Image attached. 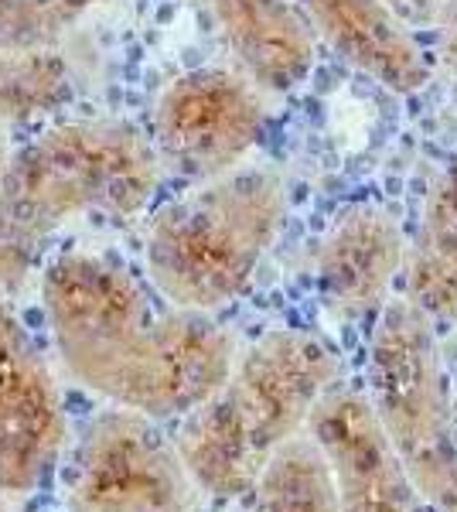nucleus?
<instances>
[{"mask_svg":"<svg viewBox=\"0 0 457 512\" xmlns=\"http://www.w3.org/2000/svg\"><path fill=\"white\" fill-rule=\"evenodd\" d=\"M65 369L116 407L185 417L219 390L236 342L205 311H157L140 280L110 256L69 250L41 280Z\"/></svg>","mask_w":457,"mask_h":512,"instance_id":"nucleus-1","label":"nucleus"},{"mask_svg":"<svg viewBox=\"0 0 457 512\" xmlns=\"http://www.w3.org/2000/svg\"><path fill=\"white\" fill-rule=\"evenodd\" d=\"M338 355L311 332L277 328L232 359L219 390L188 410L174 437L198 492L243 499L256 472L338 386Z\"/></svg>","mask_w":457,"mask_h":512,"instance_id":"nucleus-2","label":"nucleus"},{"mask_svg":"<svg viewBox=\"0 0 457 512\" xmlns=\"http://www.w3.org/2000/svg\"><path fill=\"white\" fill-rule=\"evenodd\" d=\"M157 168L154 144L130 123H65L18 147L0 171V287L18 284L69 219L144 209Z\"/></svg>","mask_w":457,"mask_h":512,"instance_id":"nucleus-3","label":"nucleus"},{"mask_svg":"<svg viewBox=\"0 0 457 512\" xmlns=\"http://www.w3.org/2000/svg\"><path fill=\"white\" fill-rule=\"evenodd\" d=\"M287 216L284 181L236 168L157 212L147 233V277L174 308L229 304L260 270Z\"/></svg>","mask_w":457,"mask_h":512,"instance_id":"nucleus-4","label":"nucleus"},{"mask_svg":"<svg viewBox=\"0 0 457 512\" xmlns=\"http://www.w3.org/2000/svg\"><path fill=\"white\" fill-rule=\"evenodd\" d=\"M369 403L430 512H457V431L437 328L417 304L386 301L372 328Z\"/></svg>","mask_w":457,"mask_h":512,"instance_id":"nucleus-5","label":"nucleus"},{"mask_svg":"<svg viewBox=\"0 0 457 512\" xmlns=\"http://www.w3.org/2000/svg\"><path fill=\"white\" fill-rule=\"evenodd\" d=\"M65 502L69 512H195L198 489L154 417L113 407L82 431Z\"/></svg>","mask_w":457,"mask_h":512,"instance_id":"nucleus-6","label":"nucleus"},{"mask_svg":"<svg viewBox=\"0 0 457 512\" xmlns=\"http://www.w3.org/2000/svg\"><path fill=\"white\" fill-rule=\"evenodd\" d=\"M267 127L260 89L243 72L191 69L157 99L154 154L171 171L212 181L239 168Z\"/></svg>","mask_w":457,"mask_h":512,"instance_id":"nucleus-7","label":"nucleus"},{"mask_svg":"<svg viewBox=\"0 0 457 512\" xmlns=\"http://www.w3.org/2000/svg\"><path fill=\"white\" fill-rule=\"evenodd\" d=\"M62 448L65 414L52 369L0 304V509L38 489Z\"/></svg>","mask_w":457,"mask_h":512,"instance_id":"nucleus-8","label":"nucleus"},{"mask_svg":"<svg viewBox=\"0 0 457 512\" xmlns=\"http://www.w3.org/2000/svg\"><path fill=\"white\" fill-rule=\"evenodd\" d=\"M307 431L331 461L338 512H430L396 461L365 393L331 386L307 417Z\"/></svg>","mask_w":457,"mask_h":512,"instance_id":"nucleus-9","label":"nucleus"},{"mask_svg":"<svg viewBox=\"0 0 457 512\" xmlns=\"http://www.w3.org/2000/svg\"><path fill=\"white\" fill-rule=\"evenodd\" d=\"M403 263L406 243L400 222L376 205H355L331 222L314 253L321 304L338 321L379 318Z\"/></svg>","mask_w":457,"mask_h":512,"instance_id":"nucleus-10","label":"nucleus"},{"mask_svg":"<svg viewBox=\"0 0 457 512\" xmlns=\"http://www.w3.org/2000/svg\"><path fill=\"white\" fill-rule=\"evenodd\" d=\"M314 35L389 93H420L430 62L413 31L382 0H297Z\"/></svg>","mask_w":457,"mask_h":512,"instance_id":"nucleus-11","label":"nucleus"},{"mask_svg":"<svg viewBox=\"0 0 457 512\" xmlns=\"http://www.w3.org/2000/svg\"><path fill=\"white\" fill-rule=\"evenodd\" d=\"M229 52L260 93L284 96L314 69V31L297 0H209Z\"/></svg>","mask_w":457,"mask_h":512,"instance_id":"nucleus-12","label":"nucleus"},{"mask_svg":"<svg viewBox=\"0 0 457 512\" xmlns=\"http://www.w3.org/2000/svg\"><path fill=\"white\" fill-rule=\"evenodd\" d=\"M406 301L430 321H457V161L440 175L423 202L420 233L406 246Z\"/></svg>","mask_w":457,"mask_h":512,"instance_id":"nucleus-13","label":"nucleus"},{"mask_svg":"<svg viewBox=\"0 0 457 512\" xmlns=\"http://www.w3.org/2000/svg\"><path fill=\"white\" fill-rule=\"evenodd\" d=\"M243 499L246 512H338L331 461L307 427L263 461Z\"/></svg>","mask_w":457,"mask_h":512,"instance_id":"nucleus-14","label":"nucleus"},{"mask_svg":"<svg viewBox=\"0 0 457 512\" xmlns=\"http://www.w3.org/2000/svg\"><path fill=\"white\" fill-rule=\"evenodd\" d=\"M65 89V72L55 55L45 48L28 52H0V171L7 158V130L14 120L28 117L35 110L52 106Z\"/></svg>","mask_w":457,"mask_h":512,"instance_id":"nucleus-15","label":"nucleus"},{"mask_svg":"<svg viewBox=\"0 0 457 512\" xmlns=\"http://www.w3.org/2000/svg\"><path fill=\"white\" fill-rule=\"evenodd\" d=\"M65 21L55 0H0V52L48 48Z\"/></svg>","mask_w":457,"mask_h":512,"instance_id":"nucleus-16","label":"nucleus"},{"mask_svg":"<svg viewBox=\"0 0 457 512\" xmlns=\"http://www.w3.org/2000/svg\"><path fill=\"white\" fill-rule=\"evenodd\" d=\"M406 28H437L451 0H382Z\"/></svg>","mask_w":457,"mask_h":512,"instance_id":"nucleus-17","label":"nucleus"},{"mask_svg":"<svg viewBox=\"0 0 457 512\" xmlns=\"http://www.w3.org/2000/svg\"><path fill=\"white\" fill-rule=\"evenodd\" d=\"M437 28H440V35H444L440 38V59H444L447 72H451L454 82H457V0L447 4V14Z\"/></svg>","mask_w":457,"mask_h":512,"instance_id":"nucleus-18","label":"nucleus"},{"mask_svg":"<svg viewBox=\"0 0 457 512\" xmlns=\"http://www.w3.org/2000/svg\"><path fill=\"white\" fill-rule=\"evenodd\" d=\"M55 4H58V11H62L65 18H72V14H82V11H89V7L103 4V0H55Z\"/></svg>","mask_w":457,"mask_h":512,"instance_id":"nucleus-19","label":"nucleus"},{"mask_svg":"<svg viewBox=\"0 0 457 512\" xmlns=\"http://www.w3.org/2000/svg\"><path fill=\"white\" fill-rule=\"evenodd\" d=\"M0 512H14V509H11V506H7V509H0Z\"/></svg>","mask_w":457,"mask_h":512,"instance_id":"nucleus-20","label":"nucleus"},{"mask_svg":"<svg viewBox=\"0 0 457 512\" xmlns=\"http://www.w3.org/2000/svg\"><path fill=\"white\" fill-rule=\"evenodd\" d=\"M195 512H198V509H195Z\"/></svg>","mask_w":457,"mask_h":512,"instance_id":"nucleus-21","label":"nucleus"}]
</instances>
